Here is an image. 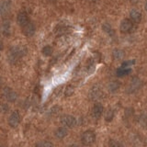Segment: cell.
<instances>
[{"label": "cell", "mask_w": 147, "mask_h": 147, "mask_svg": "<svg viewBox=\"0 0 147 147\" xmlns=\"http://www.w3.org/2000/svg\"><path fill=\"white\" fill-rule=\"evenodd\" d=\"M26 54L27 48L24 45H13L7 54V62L10 64H16Z\"/></svg>", "instance_id": "cell-1"}, {"label": "cell", "mask_w": 147, "mask_h": 147, "mask_svg": "<svg viewBox=\"0 0 147 147\" xmlns=\"http://www.w3.org/2000/svg\"><path fill=\"white\" fill-rule=\"evenodd\" d=\"M2 96H3L4 99H6L7 102H10V103L16 102L17 99H18L17 92L13 88H11V87H9V86L5 87V88L3 89Z\"/></svg>", "instance_id": "cell-2"}, {"label": "cell", "mask_w": 147, "mask_h": 147, "mask_svg": "<svg viewBox=\"0 0 147 147\" xmlns=\"http://www.w3.org/2000/svg\"><path fill=\"white\" fill-rule=\"evenodd\" d=\"M88 98L92 101H98L103 98V91L99 86H94L88 92Z\"/></svg>", "instance_id": "cell-3"}, {"label": "cell", "mask_w": 147, "mask_h": 147, "mask_svg": "<svg viewBox=\"0 0 147 147\" xmlns=\"http://www.w3.org/2000/svg\"><path fill=\"white\" fill-rule=\"evenodd\" d=\"M8 125L11 128H17L20 123V114L18 110H14L10 113L7 119Z\"/></svg>", "instance_id": "cell-4"}, {"label": "cell", "mask_w": 147, "mask_h": 147, "mask_svg": "<svg viewBox=\"0 0 147 147\" xmlns=\"http://www.w3.org/2000/svg\"><path fill=\"white\" fill-rule=\"evenodd\" d=\"M61 124L66 128H74L76 126L77 119L72 115H63L61 118Z\"/></svg>", "instance_id": "cell-5"}, {"label": "cell", "mask_w": 147, "mask_h": 147, "mask_svg": "<svg viewBox=\"0 0 147 147\" xmlns=\"http://www.w3.org/2000/svg\"><path fill=\"white\" fill-rule=\"evenodd\" d=\"M81 141L84 144L86 145H90L92 144H94L96 141V134L93 131H86L82 134Z\"/></svg>", "instance_id": "cell-6"}, {"label": "cell", "mask_w": 147, "mask_h": 147, "mask_svg": "<svg viewBox=\"0 0 147 147\" xmlns=\"http://www.w3.org/2000/svg\"><path fill=\"white\" fill-rule=\"evenodd\" d=\"M133 26H134V22H133L131 18H125L121 22V26H119V29L123 33H129V32L132 31L133 30Z\"/></svg>", "instance_id": "cell-7"}, {"label": "cell", "mask_w": 147, "mask_h": 147, "mask_svg": "<svg viewBox=\"0 0 147 147\" xmlns=\"http://www.w3.org/2000/svg\"><path fill=\"white\" fill-rule=\"evenodd\" d=\"M103 112H104L103 106L100 103H96L93 106V108H92V110H91L92 118L95 119H99L101 118V116L103 115Z\"/></svg>", "instance_id": "cell-8"}, {"label": "cell", "mask_w": 147, "mask_h": 147, "mask_svg": "<svg viewBox=\"0 0 147 147\" xmlns=\"http://www.w3.org/2000/svg\"><path fill=\"white\" fill-rule=\"evenodd\" d=\"M21 30L23 34L27 37H32L35 34V31H36V28L35 25L32 23L31 21L28 22L26 25H24L23 27H21Z\"/></svg>", "instance_id": "cell-9"}, {"label": "cell", "mask_w": 147, "mask_h": 147, "mask_svg": "<svg viewBox=\"0 0 147 147\" xmlns=\"http://www.w3.org/2000/svg\"><path fill=\"white\" fill-rule=\"evenodd\" d=\"M141 86H142V81L138 77H134L131 80V83L128 86L127 91L129 93H133V92H135L139 89Z\"/></svg>", "instance_id": "cell-10"}, {"label": "cell", "mask_w": 147, "mask_h": 147, "mask_svg": "<svg viewBox=\"0 0 147 147\" xmlns=\"http://www.w3.org/2000/svg\"><path fill=\"white\" fill-rule=\"evenodd\" d=\"M17 22L20 27L26 25L28 22H30V18H29V16H28V14L25 11H20L17 16Z\"/></svg>", "instance_id": "cell-11"}, {"label": "cell", "mask_w": 147, "mask_h": 147, "mask_svg": "<svg viewBox=\"0 0 147 147\" xmlns=\"http://www.w3.org/2000/svg\"><path fill=\"white\" fill-rule=\"evenodd\" d=\"M67 134H68L67 128L64 127V126L63 127H59L54 132L55 137H56L57 139H60V140H62V139H63L64 137H66Z\"/></svg>", "instance_id": "cell-12"}, {"label": "cell", "mask_w": 147, "mask_h": 147, "mask_svg": "<svg viewBox=\"0 0 147 147\" xmlns=\"http://www.w3.org/2000/svg\"><path fill=\"white\" fill-rule=\"evenodd\" d=\"M10 10V2L7 0H3L0 2V15H6Z\"/></svg>", "instance_id": "cell-13"}, {"label": "cell", "mask_w": 147, "mask_h": 147, "mask_svg": "<svg viewBox=\"0 0 147 147\" xmlns=\"http://www.w3.org/2000/svg\"><path fill=\"white\" fill-rule=\"evenodd\" d=\"M130 18L134 23H139L142 20V14L137 9H132L130 12Z\"/></svg>", "instance_id": "cell-14"}, {"label": "cell", "mask_w": 147, "mask_h": 147, "mask_svg": "<svg viewBox=\"0 0 147 147\" xmlns=\"http://www.w3.org/2000/svg\"><path fill=\"white\" fill-rule=\"evenodd\" d=\"M10 31H11V27H10V22L8 20H5L3 22V26H2V32L5 36H9L10 35Z\"/></svg>", "instance_id": "cell-15"}, {"label": "cell", "mask_w": 147, "mask_h": 147, "mask_svg": "<svg viewBox=\"0 0 147 147\" xmlns=\"http://www.w3.org/2000/svg\"><path fill=\"white\" fill-rule=\"evenodd\" d=\"M112 56L113 58L116 60V61H119V60H122L124 57V52L121 49H115L112 52Z\"/></svg>", "instance_id": "cell-16"}, {"label": "cell", "mask_w": 147, "mask_h": 147, "mask_svg": "<svg viewBox=\"0 0 147 147\" xmlns=\"http://www.w3.org/2000/svg\"><path fill=\"white\" fill-rule=\"evenodd\" d=\"M119 86H121V85H119V83L118 81H111L108 86V89L109 92L114 93V92H116L119 88Z\"/></svg>", "instance_id": "cell-17"}, {"label": "cell", "mask_w": 147, "mask_h": 147, "mask_svg": "<svg viewBox=\"0 0 147 147\" xmlns=\"http://www.w3.org/2000/svg\"><path fill=\"white\" fill-rule=\"evenodd\" d=\"M102 30H104V32H106V33H107L108 35H109V36H113L114 35V30L112 29L111 27H110L109 24H108V23H105V24H103Z\"/></svg>", "instance_id": "cell-18"}, {"label": "cell", "mask_w": 147, "mask_h": 147, "mask_svg": "<svg viewBox=\"0 0 147 147\" xmlns=\"http://www.w3.org/2000/svg\"><path fill=\"white\" fill-rule=\"evenodd\" d=\"M41 53H42L44 56H51L53 54V48L50 45H46L41 50Z\"/></svg>", "instance_id": "cell-19"}, {"label": "cell", "mask_w": 147, "mask_h": 147, "mask_svg": "<svg viewBox=\"0 0 147 147\" xmlns=\"http://www.w3.org/2000/svg\"><path fill=\"white\" fill-rule=\"evenodd\" d=\"M37 147H52L53 146V144L50 142L49 141H40L36 144Z\"/></svg>", "instance_id": "cell-20"}, {"label": "cell", "mask_w": 147, "mask_h": 147, "mask_svg": "<svg viewBox=\"0 0 147 147\" xmlns=\"http://www.w3.org/2000/svg\"><path fill=\"white\" fill-rule=\"evenodd\" d=\"M74 92H75V87L73 86H67L65 88V92H64V95H65V96H70L74 94Z\"/></svg>", "instance_id": "cell-21"}, {"label": "cell", "mask_w": 147, "mask_h": 147, "mask_svg": "<svg viewBox=\"0 0 147 147\" xmlns=\"http://www.w3.org/2000/svg\"><path fill=\"white\" fill-rule=\"evenodd\" d=\"M105 118H106L107 121H111L112 118H113V110L109 109L105 113Z\"/></svg>", "instance_id": "cell-22"}, {"label": "cell", "mask_w": 147, "mask_h": 147, "mask_svg": "<svg viewBox=\"0 0 147 147\" xmlns=\"http://www.w3.org/2000/svg\"><path fill=\"white\" fill-rule=\"evenodd\" d=\"M129 72H131V71H130V70L127 71V70H125V69H124V68L122 67V68H121V69H119L118 72H117V74H118V76H123L127 75V74H128Z\"/></svg>", "instance_id": "cell-23"}, {"label": "cell", "mask_w": 147, "mask_h": 147, "mask_svg": "<svg viewBox=\"0 0 147 147\" xmlns=\"http://www.w3.org/2000/svg\"><path fill=\"white\" fill-rule=\"evenodd\" d=\"M0 110L3 112V113H7L8 112L9 110V106L7 104H2L1 106H0Z\"/></svg>", "instance_id": "cell-24"}, {"label": "cell", "mask_w": 147, "mask_h": 147, "mask_svg": "<svg viewBox=\"0 0 147 147\" xmlns=\"http://www.w3.org/2000/svg\"><path fill=\"white\" fill-rule=\"evenodd\" d=\"M109 146L119 147V146H122V144H121V142H118L117 141H115V140H110L109 141Z\"/></svg>", "instance_id": "cell-25"}, {"label": "cell", "mask_w": 147, "mask_h": 147, "mask_svg": "<svg viewBox=\"0 0 147 147\" xmlns=\"http://www.w3.org/2000/svg\"><path fill=\"white\" fill-rule=\"evenodd\" d=\"M134 63H135V61H133V60H132V61L125 62V63H122V67H123V68H125V66L128 67L129 65H131V64H133Z\"/></svg>", "instance_id": "cell-26"}, {"label": "cell", "mask_w": 147, "mask_h": 147, "mask_svg": "<svg viewBox=\"0 0 147 147\" xmlns=\"http://www.w3.org/2000/svg\"><path fill=\"white\" fill-rule=\"evenodd\" d=\"M3 48H4V44H3V41L2 40H0V52L3 50Z\"/></svg>", "instance_id": "cell-27"}, {"label": "cell", "mask_w": 147, "mask_h": 147, "mask_svg": "<svg viewBox=\"0 0 147 147\" xmlns=\"http://www.w3.org/2000/svg\"><path fill=\"white\" fill-rule=\"evenodd\" d=\"M144 8H145V10L147 11V1H146V3H145V5H144Z\"/></svg>", "instance_id": "cell-28"}, {"label": "cell", "mask_w": 147, "mask_h": 147, "mask_svg": "<svg viewBox=\"0 0 147 147\" xmlns=\"http://www.w3.org/2000/svg\"><path fill=\"white\" fill-rule=\"evenodd\" d=\"M1 86H2V80L0 79V88H1Z\"/></svg>", "instance_id": "cell-29"}]
</instances>
